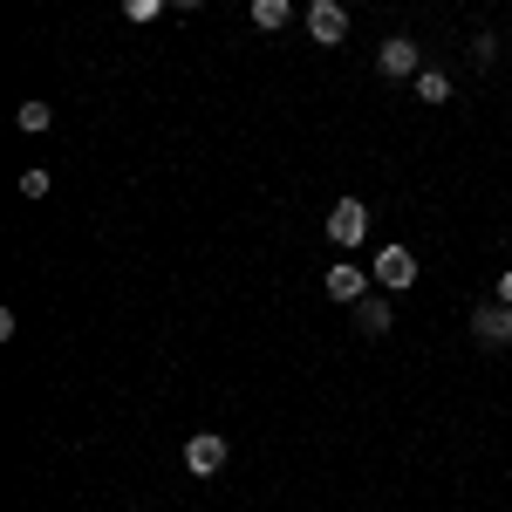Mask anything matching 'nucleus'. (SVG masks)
I'll return each instance as SVG.
<instances>
[{"mask_svg":"<svg viewBox=\"0 0 512 512\" xmlns=\"http://www.w3.org/2000/svg\"><path fill=\"white\" fill-rule=\"evenodd\" d=\"M226 458H233V451H226V437H219V431H198L192 444H185V472H192V478H219V472H226Z\"/></svg>","mask_w":512,"mask_h":512,"instance_id":"1","label":"nucleus"},{"mask_svg":"<svg viewBox=\"0 0 512 512\" xmlns=\"http://www.w3.org/2000/svg\"><path fill=\"white\" fill-rule=\"evenodd\" d=\"M308 35H315L321 48H342V41H349V7H342V0H315V7H308Z\"/></svg>","mask_w":512,"mask_h":512,"instance_id":"2","label":"nucleus"},{"mask_svg":"<svg viewBox=\"0 0 512 512\" xmlns=\"http://www.w3.org/2000/svg\"><path fill=\"white\" fill-rule=\"evenodd\" d=\"M362 233H369V205H362V198H335L328 239H335V246H362Z\"/></svg>","mask_w":512,"mask_h":512,"instance_id":"3","label":"nucleus"},{"mask_svg":"<svg viewBox=\"0 0 512 512\" xmlns=\"http://www.w3.org/2000/svg\"><path fill=\"white\" fill-rule=\"evenodd\" d=\"M472 335L485 342V349H506L512 342V301H485L472 315Z\"/></svg>","mask_w":512,"mask_h":512,"instance_id":"4","label":"nucleus"},{"mask_svg":"<svg viewBox=\"0 0 512 512\" xmlns=\"http://www.w3.org/2000/svg\"><path fill=\"white\" fill-rule=\"evenodd\" d=\"M376 280H383V287H410V280H417V253H410V246H383V253H376Z\"/></svg>","mask_w":512,"mask_h":512,"instance_id":"5","label":"nucleus"},{"mask_svg":"<svg viewBox=\"0 0 512 512\" xmlns=\"http://www.w3.org/2000/svg\"><path fill=\"white\" fill-rule=\"evenodd\" d=\"M376 69H383V76H417V69H424V62H417V41L390 35V41H383V55H376Z\"/></svg>","mask_w":512,"mask_h":512,"instance_id":"6","label":"nucleus"},{"mask_svg":"<svg viewBox=\"0 0 512 512\" xmlns=\"http://www.w3.org/2000/svg\"><path fill=\"white\" fill-rule=\"evenodd\" d=\"M390 321H396L390 301H355V328L362 335H390Z\"/></svg>","mask_w":512,"mask_h":512,"instance_id":"7","label":"nucleus"},{"mask_svg":"<svg viewBox=\"0 0 512 512\" xmlns=\"http://www.w3.org/2000/svg\"><path fill=\"white\" fill-rule=\"evenodd\" d=\"M362 267H328V301H362Z\"/></svg>","mask_w":512,"mask_h":512,"instance_id":"8","label":"nucleus"},{"mask_svg":"<svg viewBox=\"0 0 512 512\" xmlns=\"http://www.w3.org/2000/svg\"><path fill=\"white\" fill-rule=\"evenodd\" d=\"M417 96L424 103H451V76L444 69H417Z\"/></svg>","mask_w":512,"mask_h":512,"instance_id":"9","label":"nucleus"},{"mask_svg":"<svg viewBox=\"0 0 512 512\" xmlns=\"http://www.w3.org/2000/svg\"><path fill=\"white\" fill-rule=\"evenodd\" d=\"M287 14H294L287 0H253V28H267V35H274V28H287Z\"/></svg>","mask_w":512,"mask_h":512,"instance_id":"10","label":"nucleus"},{"mask_svg":"<svg viewBox=\"0 0 512 512\" xmlns=\"http://www.w3.org/2000/svg\"><path fill=\"white\" fill-rule=\"evenodd\" d=\"M14 123H21V130H35V137H41V130L55 123V110H48L41 96H28V103H21V117H14Z\"/></svg>","mask_w":512,"mask_h":512,"instance_id":"11","label":"nucleus"},{"mask_svg":"<svg viewBox=\"0 0 512 512\" xmlns=\"http://www.w3.org/2000/svg\"><path fill=\"white\" fill-rule=\"evenodd\" d=\"M164 7H171V0H123V14H130V21H158Z\"/></svg>","mask_w":512,"mask_h":512,"instance_id":"12","label":"nucleus"},{"mask_svg":"<svg viewBox=\"0 0 512 512\" xmlns=\"http://www.w3.org/2000/svg\"><path fill=\"white\" fill-rule=\"evenodd\" d=\"M48 185H55L48 171H28V178H21V192H28V198H48Z\"/></svg>","mask_w":512,"mask_h":512,"instance_id":"13","label":"nucleus"},{"mask_svg":"<svg viewBox=\"0 0 512 512\" xmlns=\"http://www.w3.org/2000/svg\"><path fill=\"white\" fill-rule=\"evenodd\" d=\"M499 301H512V267H506V274H499Z\"/></svg>","mask_w":512,"mask_h":512,"instance_id":"14","label":"nucleus"},{"mask_svg":"<svg viewBox=\"0 0 512 512\" xmlns=\"http://www.w3.org/2000/svg\"><path fill=\"white\" fill-rule=\"evenodd\" d=\"M171 7H205V0H171Z\"/></svg>","mask_w":512,"mask_h":512,"instance_id":"15","label":"nucleus"}]
</instances>
